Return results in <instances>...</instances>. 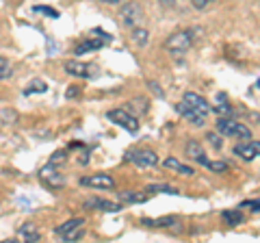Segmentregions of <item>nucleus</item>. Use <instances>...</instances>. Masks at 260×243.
<instances>
[{
  "label": "nucleus",
  "instance_id": "nucleus-1",
  "mask_svg": "<svg viewBox=\"0 0 260 243\" xmlns=\"http://www.w3.org/2000/svg\"><path fill=\"white\" fill-rule=\"evenodd\" d=\"M217 131L221 133L223 137H234V139H241V141H249L251 137H254L245 124H241V122L232 119L230 115L217 119Z\"/></svg>",
  "mask_w": 260,
  "mask_h": 243
},
{
  "label": "nucleus",
  "instance_id": "nucleus-2",
  "mask_svg": "<svg viewBox=\"0 0 260 243\" xmlns=\"http://www.w3.org/2000/svg\"><path fill=\"white\" fill-rule=\"evenodd\" d=\"M193 46V31H176L165 39V50L169 54H184Z\"/></svg>",
  "mask_w": 260,
  "mask_h": 243
},
{
  "label": "nucleus",
  "instance_id": "nucleus-3",
  "mask_svg": "<svg viewBox=\"0 0 260 243\" xmlns=\"http://www.w3.org/2000/svg\"><path fill=\"white\" fill-rule=\"evenodd\" d=\"M83 226H85V220H80V217H72V220H68L65 224L56 226V228H54V232L59 234V237H61L63 241L72 243V241H78V239H80V237H83V234H85Z\"/></svg>",
  "mask_w": 260,
  "mask_h": 243
},
{
  "label": "nucleus",
  "instance_id": "nucleus-4",
  "mask_svg": "<svg viewBox=\"0 0 260 243\" xmlns=\"http://www.w3.org/2000/svg\"><path fill=\"white\" fill-rule=\"evenodd\" d=\"M107 119L113 122V124L121 126L128 133H137V131H139V119H137L133 113L126 111V109H113V111H109L107 113Z\"/></svg>",
  "mask_w": 260,
  "mask_h": 243
},
{
  "label": "nucleus",
  "instance_id": "nucleus-5",
  "mask_svg": "<svg viewBox=\"0 0 260 243\" xmlns=\"http://www.w3.org/2000/svg\"><path fill=\"white\" fill-rule=\"evenodd\" d=\"M126 161H130V163H135V165H139V167H154V165H158L156 152H152L148 148L130 150L128 155H126Z\"/></svg>",
  "mask_w": 260,
  "mask_h": 243
},
{
  "label": "nucleus",
  "instance_id": "nucleus-6",
  "mask_svg": "<svg viewBox=\"0 0 260 243\" xmlns=\"http://www.w3.org/2000/svg\"><path fill=\"white\" fill-rule=\"evenodd\" d=\"M39 178H42V183L46 185L48 189H61L65 187V176L56 169V165H50L48 163L46 167L39 169Z\"/></svg>",
  "mask_w": 260,
  "mask_h": 243
},
{
  "label": "nucleus",
  "instance_id": "nucleus-7",
  "mask_svg": "<svg viewBox=\"0 0 260 243\" xmlns=\"http://www.w3.org/2000/svg\"><path fill=\"white\" fill-rule=\"evenodd\" d=\"M65 72L78 78H95L98 76V66L93 63H83V61H68L65 63Z\"/></svg>",
  "mask_w": 260,
  "mask_h": 243
},
{
  "label": "nucleus",
  "instance_id": "nucleus-8",
  "mask_svg": "<svg viewBox=\"0 0 260 243\" xmlns=\"http://www.w3.org/2000/svg\"><path fill=\"white\" fill-rule=\"evenodd\" d=\"M182 104H184V107H189L193 113L202 115V117H206L208 113H210V104L204 98H202L200 94H195V92H186L182 96Z\"/></svg>",
  "mask_w": 260,
  "mask_h": 243
},
{
  "label": "nucleus",
  "instance_id": "nucleus-9",
  "mask_svg": "<svg viewBox=\"0 0 260 243\" xmlns=\"http://www.w3.org/2000/svg\"><path fill=\"white\" fill-rule=\"evenodd\" d=\"M83 187H91V189H104V191H113L115 189V180L109 174H93V176H83L80 178Z\"/></svg>",
  "mask_w": 260,
  "mask_h": 243
},
{
  "label": "nucleus",
  "instance_id": "nucleus-10",
  "mask_svg": "<svg viewBox=\"0 0 260 243\" xmlns=\"http://www.w3.org/2000/svg\"><path fill=\"white\" fill-rule=\"evenodd\" d=\"M119 15H121V22H124L126 26L133 28V26H137V24H139V20L143 18V9H141V5H137V3H128V5L121 7Z\"/></svg>",
  "mask_w": 260,
  "mask_h": 243
},
{
  "label": "nucleus",
  "instance_id": "nucleus-11",
  "mask_svg": "<svg viewBox=\"0 0 260 243\" xmlns=\"http://www.w3.org/2000/svg\"><path fill=\"white\" fill-rule=\"evenodd\" d=\"M85 208L89 210H102V213H117L121 210L119 202H111V200H104V198H87L85 200Z\"/></svg>",
  "mask_w": 260,
  "mask_h": 243
},
{
  "label": "nucleus",
  "instance_id": "nucleus-12",
  "mask_svg": "<svg viewBox=\"0 0 260 243\" xmlns=\"http://www.w3.org/2000/svg\"><path fill=\"white\" fill-rule=\"evenodd\" d=\"M258 152H260V143L258 141H245V143H239V145H234V155L241 157L243 161H254L258 157Z\"/></svg>",
  "mask_w": 260,
  "mask_h": 243
},
{
  "label": "nucleus",
  "instance_id": "nucleus-13",
  "mask_svg": "<svg viewBox=\"0 0 260 243\" xmlns=\"http://www.w3.org/2000/svg\"><path fill=\"white\" fill-rule=\"evenodd\" d=\"M180 222V217L176 215H167V217H156V220H152V217H143L141 224L148 226V228H172Z\"/></svg>",
  "mask_w": 260,
  "mask_h": 243
},
{
  "label": "nucleus",
  "instance_id": "nucleus-14",
  "mask_svg": "<svg viewBox=\"0 0 260 243\" xmlns=\"http://www.w3.org/2000/svg\"><path fill=\"white\" fill-rule=\"evenodd\" d=\"M107 44L104 39H100V37H91V39H85V42H78L76 44V48H74V54L76 56H80V54H87V52H93V50H100V48Z\"/></svg>",
  "mask_w": 260,
  "mask_h": 243
},
{
  "label": "nucleus",
  "instance_id": "nucleus-15",
  "mask_svg": "<svg viewBox=\"0 0 260 243\" xmlns=\"http://www.w3.org/2000/svg\"><path fill=\"white\" fill-rule=\"evenodd\" d=\"M152 193L148 191H121L119 193V200L124 202V204H143V202H148L150 200Z\"/></svg>",
  "mask_w": 260,
  "mask_h": 243
},
{
  "label": "nucleus",
  "instance_id": "nucleus-16",
  "mask_svg": "<svg viewBox=\"0 0 260 243\" xmlns=\"http://www.w3.org/2000/svg\"><path fill=\"white\" fill-rule=\"evenodd\" d=\"M186 157L193 159L195 163H200V165H206L208 163V159L204 155V150H202L200 141H195V139H191L189 143H186Z\"/></svg>",
  "mask_w": 260,
  "mask_h": 243
},
{
  "label": "nucleus",
  "instance_id": "nucleus-17",
  "mask_svg": "<svg viewBox=\"0 0 260 243\" xmlns=\"http://www.w3.org/2000/svg\"><path fill=\"white\" fill-rule=\"evenodd\" d=\"M18 239L37 243L39 239H42V232H39V228L35 224H24V226H20V228H18Z\"/></svg>",
  "mask_w": 260,
  "mask_h": 243
},
{
  "label": "nucleus",
  "instance_id": "nucleus-18",
  "mask_svg": "<svg viewBox=\"0 0 260 243\" xmlns=\"http://www.w3.org/2000/svg\"><path fill=\"white\" fill-rule=\"evenodd\" d=\"M213 111L217 113V117H225V115H232V104L228 102V96H225L223 92H219V94H217Z\"/></svg>",
  "mask_w": 260,
  "mask_h": 243
},
{
  "label": "nucleus",
  "instance_id": "nucleus-19",
  "mask_svg": "<svg viewBox=\"0 0 260 243\" xmlns=\"http://www.w3.org/2000/svg\"><path fill=\"white\" fill-rule=\"evenodd\" d=\"M165 165L167 169H174L176 174H180V176H193L195 174V169L191 167V165H184V163H180L178 159H174V157H169V159H165Z\"/></svg>",
  "mask_w": 260,
  "mask_h": 243
},
{
  "label": "nucleus",
  "instance_id": "nucleus-20",
  "mask_svg": "<svg viewBox=\"0 0 260 243\" xmlns=\"http://www.w3.org/2000/svg\"><path fill=\"white\" fill-rule=\"evenodd\" d=\"M176 111L180 113L184 119H189L193 126H204V122H206V117H202V115H198V113H193L189 107H184L182 102H178V104H176Z\"/></svg>",
  "mask_w": 260,
  "mask_h": 243
},
{
  "label": "nucleus",
  "instance_id": "nucleus-21",
  "mask_svg": "<svg viewBox=\"0 0 260 243\" xmlns=\"http://www.w3.org/2000/svg\"><path fill=\"white\" fill-rule=\"evenodd\" d=\"M243 220H245V217H243L239 208H228L221 213V222L225 226H239V224H243Z\"/></svg>",
  "mask_w": 260,
  "mask_h": 243
},
{
  "label": "nucleus",
  "instance_id": "nucleus-22",
  "mask_svg": "<svg viewBox=\"0 0 260 243\" xmlns=\"http://www.w3.org/2000/svg\"><path fill=\"white\" fill-rule=\"evenodd\" d=\"M48 92V83L42 78H35L30 80V83L24 87V96H30V94H46Z\"/></svg>",
  "mask_w": 260,
  "mask_h": 243
},
{
  "label": "nucleus",
  "instance_id": "nucleus-23",
  "mask_svg": "<svg viewBox=\"0 0 260 243\" xmlns=\"http://www.w3.org/2000/svg\"><path fill=\"white\" fill-rule=\"evenodd\" d=\"M148 193H169V196H180V189L172 187V185H150V187H145Z\"/></svg>",
  "mask_w": 260,
  "mask_h": 243
},
{
  "label": "nucleus",
  "instance_id": "nucleus-24",
  "mask_svg": "<svg viewBox=\"0 0 260 243\" xmlns=\"http://www.w3.org/2000/svg\"><path fill=\"white\" fill-rule=\"evenodd\" d=\"M133 39H135V42L139 44V46H148V42H150V31L133 26Z\"/></svg>",
  "mask_w": 260,
  "mask_h": 243
},
{
  "label": "nucleus",
  "instance_id": "nucleus-25",
  "mask_svg": "<svg viewBox=\"0 0 260 243\" xmlns=\"http://www.w3.org/2000/svg\"><path fill=\"white\" fill-rule=\"evenodd\" d=\"M11 76H13V68H11L9 59L0 56V80H7V78H11Z\"/></svg>",
  "mask_w": 260,
  "mask_h": 243
},
{
  "label": "nucleus",
  "instance_id": "nucleus-26",
  "mask_svg": "<svg viewBox=\"0 0 260 243\" xmlns=\"http://www.w3.org/2000/svg\"><path fill=\"white\" fill-rule=\"evenodd\" d=\"M206 167L213 169L215 174H225L228 172V163H225V161H208Z\"/></svg>",
  "mask_w": 260,
  "mask_h": 243
},
{
  "label": "nucleus",
  "instance_id": "nucleus-27",
  "mask_svg": "<svg viewBox=\"0 0 260 243\" xmlns=\"http://www.w3.org/2000/svg\"><path fill=\"white\" fill-rule=\"evenodd\" d=\"M65 161H68V152H65V150H56L48 163H50V165H59V163H65Z\"/></svg>",
  "mask_w": 260,
  "mask_h": 243
},
{
  "label": "nucleus",
  "instance_id": "nucleus-28",
  "mask_svg": "<svg viewBox=\"0 0 260 243\" xmlns=\"http://www.w3.org/2000/svg\"><path fill=\"white\" fill-rule=\"evenodd\" d=\"M35 13H44V15H48V18H59V11L56 9H52V7H35V9H32Z\"/></svg>",
  "mask_w": 260,
  "mask_h": 243
},
{
  "label": "nucleus",
  "instance_id": "nucleus-29",
  "mask_svg": "<svg viewBox=\"0 0 260 243\" xmlns=\"http://www.w3.org/2000/svg\"><path fill=\"white\" fill-rule=\"evenodd\" d=\"M206 139H208V143L213 145L215 150H221V145H223V139H221V137H217L215 133H208V135H206Z\"/></svg>",
  "mask_w": 260,
  "mask_h": 243
},
{
  "label": "nucleus",
  "instance_id": "nucleus-30",
  "mask_svg": "<svg viewBox=\"0 0 260 243\" xmlns=\"http://www.w3.org/2000/svg\"><path fill=\"white\" fill-rule=\"evenodd\" d=\"M133 107L139 111V113H145L148 111V100H143V98H137V100H133Z\"/></svg>",
  "mask_w": 260,
  "mask_h": 243
},
{
  "label": "nucleus",
  "instance_id": "nucleus-31",
  "mask_svg": "<svg viewBox=\"0 0 260 243\" xmlns=\"http://www.w3.org/2000/svg\"><path fill=\"white\" fill-rule=\"evenodd\" d=\"M241 208H251L254 213H258V200H245V202H241Z\"/></svg>",
  "mask_w": 260,
  "mask_h": 243
},
{
  "label": "nucleus",
  "instance_id": "nucleus-32",
  "mask_svg": "<svg viewBox=\"0 0 260 243\" xmlns=\"http://www.w3.org/2000/svg\"><path fill=\"white\" fill-rule=\"evenodd\" d=\"M91 33H93L95 37H100V39H104V42H111V39H113V37H111L109 33H104V31H102V28H93V31H91Z\"/></svg>",
  "mask_w": 260,
  "mask_h": 243
},
{
  "label": "nucleus",
  "instance_id": "nucleus-33",
  "mask_svg": "<svg viewBox=\"0 0 260 243\" xmlns=\"http://www.w3.org/2000/svg\"><path fill=\"white\" fill-rule=\"evenodd\" d=\"M195 9H204V7H208L210 3H215V0H191Z\"/></svg>",
  "mask_w": 260,
  "mask_h": 243
},
{
  "label": "nucleus",
  "instance_id": "nucleus-34",
  "mask_svg": "<svg viewBox=\"0 0 260 243\" xmlns=\"http://www.w3.org/2000/svg\"><path fill=\"white\" fill-rule=\"evenodd\" d=\"M148 87L152 89V92H154V94H156V96H158V98H162V96H165V94H162V89L158 87V83H154V80H150V83H148Z\"/></svg>",
  "mask_w": 260,
  "mask_h": 243
},
{
  "label": "nucleus",
  "instance_id": "nucleus-35",
  "mask_svg": "<svg viewBox=\"0 0 260 243\" xmlns=\"http://www.w3.org/2000/svg\"><path fill=\"white\" fill-rule=\"evenodd\" d=\"M158 3H160L162 7H174V5H176V0H158Z\"/></svg>",
  "mask_w": 260,
  "mask_h": 243
},
{
  "label": "nucleus",
  "instance_id": "nucleus-36",
  "mask_svg": "<svg viewBox=\"0 0 260 243\" xmlns=\"http://www.w3.org/2000/svg\"><path fill=\"white\" fill-rule=\"evenodd\" d=\"M76 94H80V89H76V87H72L70 92H68V96H70V98H72V96H76Z\"/></svg>",
  "mask_w": 260,
  "mask_h": 243
},
{
  "label": "nucleus",
  "instance_id": "nucleus-37",
  "mask_svg": "<svg viewBox=\"0 0 260 243\" xmlns=\"http://www.w3.org/2000/svg\"><path fill=\"white\" fill-rule=\"evenodd\" d=\"M102 3H107V5H117V3H124V0H102Z\"/></svg>",
  "mask_w": 260,
  "mask_h": 243
}]
</instances>
